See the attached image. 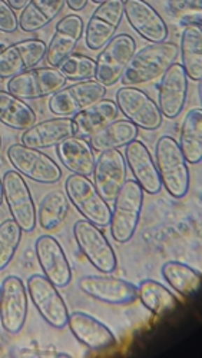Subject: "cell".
I'll return each instance as SVG.
<instances>
[{
	"mask_svg": "<svg viewBox=\"0 0 202 358\" xmlns=\"http://www.w3.org/2000/svg\"><path fill=\"white\" fill-rule=\"evenodd\" d=\"M180 48L174 42L150 43L135 50L122 73L124 86H138L161 78L165 71L175 64Z\"/></svg>",
	"mask_w": 202,
	"mask_h": 358,
	"instance_id": "6da1fadb",
	"label": "cell"
},
{
	"mask_svg": "<svg viewBox=\"0 0 202 358\" xmlns=\"http://www.w3.org/2000/svg\"><path fill=\"white\" fill-rule=\"evenodd\" d=\"M155 165L166 192L172 198H184L188 194L191 178L188 162L175 138L165 135L158 139L155 145Z\"/></svg>",
	"mask_w": 202,
	"mask_h": 358,
	"instance_id": "7a4b0ae2",
	"label": "cell"
},
{
	"mask_svg": "<svg viewBox=\"0 0 202 358\" xmlns=\"http://www.w3.org/2000/svg\"><path fill=\"white\" fill-rule=\"evenodd\" d=\"M143 205V189L135 179H127L113 199L110 210L109 229L118 244H127L132 240L139 225Z\"/></svg>",
	"mask_w": 202,
	"mask_h": 358,
	"instance_id": "3957f363",
	"label": "cell"
},
{
	"mask_svg": "<svg viewBox=\"0 0 202 358\" xmlns=\"http://www.w3.org/2000/svg\"><path fill=\"white\" fill-rule=\"evenodd\" d=\"M73 238L80 252L102 274H110L118 266L117 252L98 225L79 220L73 225Z\"/></svg>",
	"mask_w": 202,
	"mask_h": 358,
	"instance_id": "277c9868",
	"label": "cell"
},
{
	"mask_svg": "<svg viewBox=\"0 0 202 358\" xmlns=\"http://www.w3.org/2000/svg\"><path fill=\"white\" fill-rule=\"evenodd\" d=\"M65 192L76 211L98 227H106L110 221V206L99 195L88 176L72 173L65 181Z\"/></svg>",
	"mask_w": 202,
	"mask_h": 358,
	"instance_id": "5b68a950",
	"label": "cell"
},
{
	"mask_svg": "<svg viewBox=\"0 0 202 358\" xmlns=\"http://www.w3.org/2000/svg\"><path fill=\"white\" fill-rule=\"evenodd\" d=\"M6 157L15 171L38 184H57L62 178V169L41 149L13 143L8 148Z\"/></svg>",
	"mask_w": 202,
	"mask_h": 358,
	"instance_id": "8992f818",
	"label": "cell"
},
{
	"mask_svg": "<svg viewBox=\"0 0 202 358\" xmlns=\"http://www.w3.org/2000/svg\"><path fill=\"white\" fill-rule=\"evenodd\" d=\"M26 289L35 308L50 327L62 330L68 325L69 311L64 296L45 275L34 274L29 277Z\"/></svg>",
	"mask_w": 202,
	"mask_h": 358,
	"instance_id": "52a82bcc",
	"label": "cell"
},
{
	"mask_svg": "<svg viewBox=\"0 0 202 358\" xmlns=\"http://www.w3.org/2000/svg\"><path fill=\"white\" fill-rule=\"evenodd\" d=\"M66 79L57 68H32L8 80V91L23 101L52 96L65 87Z\"/></svg>",
	"mask_w": 202,
	"mask_h": 358,
	"instance_id": "ba28073f",
	"label": "cell"
},
{
	"mask_svg": "<svg viewBox=\"0 0 202 358\" xmlns=\"http://www.w3.org/2000/svg\"><path fill=\"white\" fill-rule=\"evenodd\" d=\"M136 50V42L131 35H115L96 57L95 80L105 87L113 86L121 78Z\"/></svg>",
	"mask_w": 202,
	"mask_h": 358,
	"instance_id": "9c48e42d",
	"label": "cell"
},
{
	"mask_svg": "<svg viewBox=\"0 0 202 358\" xmlns=\"http://www.w3.org/2000/svg\"><path fill=\"white\" fill-rule=\"evenodd\" d=\"M115 96L120 112L136 128L157 131L162 125V113L147 92L135 86H122Z\"/></svg>",
	"mask_w": 202,
	"mask_h": 358,
	"instance_id": "30bf717a",
	"label": "cell"
},
{
	"mask_svg": "<svg viewBox=\"0 0 202 358\" xmlns=\"http://www.w3.org/2000/svg\"><path fill=\"white\" fill-rule=\"evenodd\" d=\"M106 96V87L96 80H80L55 92L49 102V110L61 117H72L86 106Z\"/></svg>",
	"mask_w": 202,
	"mask_h": 358,
	"instance_id": "8fae6325",
	"label": "cell"
},
{
	"mask_svg": "<svg viewBox=\"0 0 202 358\" xmlns=\"http://www.w3.org/2000/svg\"><path fill=\"white\" fill-rule=\"evenodd\" d=\"M3 201L12 218L24 232H32L36 227V205L24 178L17 171H8L3 175Z\"/></svg>",
	"mask_w": 202,
	"mask_h": 358,
	"instance_id": "7c38bea8",
	"label": "cell"
},
{
	"mask_svg": "<svg viewBox=\"0 0 202 358\" xmlns=\"http://www.w3.org/2000/svg\"><path fill=\"white\" fill-rule=\"evenodd\" d=\"M29 294L24 282L16 277L9 275L0 285V324L9 334L22 331L27 318Z\"/></svg>",
	"mask_w": 202,
	"mask_h": 358,
	"instance_id": "4fadbf2b",
	"label": "cell"
},
{
	"mask_svg": "<svg viewBox=\"0 0 202 358\" xmlns=\"http://www.w3.org/2000/svg\"><path fill=\"white\" fill-rule=\"evenodd\" d=\"M124 17V0H106L92 13L85 26V43L88 49L101 50L115 35Z\"/></svg>",
	"mask_w": 202,
	"mask_h": 358,
	"instance_id": "5bb4252c",
	"label": "cell"
},
{
	"mask_svg": "<svg viewBox=\"0 0 202 358\" xmlns=\"http://www.w3.org/2000/svg\"><path fill=\"white\" fill-rule=\"evenodd\" d=\"M79 289L94 300L112 306L132 304L138 298V287L112 275H83L78 280Z\"/></svg>",
	"mask_w": 202,
	"mask_h": 358,
	"instance_id": "9a60e30c",
	"label": "cell"
},
{
	"mask_svg": "<svg viewBox=\"0 0 202 358\" xmlns=\"http://www.w3.org/2000/svg\"><path fill=\"white\" fill-rule=\"evenodd\" d=\"M35 254L43 275L57 288H65L72 281V266L61 245L52 235H41L35 243Z\"/></svg>",
	"mask_w": 202,
	"mask_h": 358,
	"instance_id": "2e32d148",
	"label": "cell"
},
{
	"mask_svg": "<svg viewBox=\"0 0 202 358\" xmlns=\"http://www.w3.org/2000/svg\"><path fill=\"white\" fill-rule=\"evenodd\" d=\"M94 187L99 195L110 202L127 181V162L120 149L101 152L94 166Z\"/></svg>",
	"mask_w": 202,
	"mask_h": 358,
	"instance_id": "e0dca14e",
	"label": "cell"
},
{
	"mask_svg": "<svg viewBox=\"0 0 202 358\" xmlns=\"http://www.w3.org/2000/svg\"><path fill=\"white\" fill-rule=\"evenodd\" d=\"M42 39H24L6 46L0 52V79H10L27 69L36 68L46 55Z\"/></svg>",
	"mask_w": 202,
	"mask_h": 358,
	"instance_id": "ac0fdd59",
	"label": "cell"
},
{
	"mask_svg": "<svg viewBox=\"0 0 202 358\" xmlns=\"http://www.w3.org/2000/svg\"><path fill=\"white\" fill-rule=\"evenodd\" d=\"M124 15L140 38L151 43L166 41L169 31L165 20L145 0H124Z\"/></svg>",
	"mask_w": 202,
	"mask_h": 358,
	"instance_id": "d6986e66",
	"label": "cell"
},
{
	"mask_svg": "<svg viewBox=\"0 0 202 358\" xmlns=\"http://www.w3.org/2000/svg\"><path fill=\"white\" fill-rule=\"evenodd\" d=\"M158 87V108L162 116L175 119L181 115L188 94V76L181 64H172L161 76Z\"/></svg>",
	"mask_w": 202,
	"mask_h": 358,
	"instance_id": "ffe728a7",
	"label": "cell"
},
{
	"mask_svg": "<svg viewBox=\"0 0 202 358\" xmlns=\"http://www.w3.org/2000/svg\"><path fill=\"white\" fill-rule=\"evenodd\" d=\"M85 34V22L76 15H66L56 23L55 34L46 46L45 61L50 68H57L59 64L73 53L82 35Z\"/></svg>",
	"mask_w": 202,
	"mask_h": 358,
	"instance_id": "44dd1931",
	"label": "cell"
},
{
	"mask_svg": "<svg viewBox=\"0 0 202 358\" xmlns=\"http://www.w3.org/2000/svg\"><path fill=\"white\" fill-rule=\"evenodd\" d=\"M125 162L131 169L135 181L140 185L143 192L155 195L161 191L162 184L148 146L142 141L134 139L125 146Z\"/></svg>",
	"mask_w": 202,
	"mask_h": 358,
	"instance_id": "7402d4cb",
	"label": "cell"
},
{
	"mask_svg": "<svg viewBox=\"0 0 202 358\" xmlns=\"http://www.w3.org/2000/svg\"><path fill=\"white\" fill-rule=\"evenodd\" d=\"M68 327L75 338L91 350H106L117 344V337L109 327L86 313L73 311L69 314Z\"/></svg>",
	"mask_w": 202,
	"mask_h": 358,
	"instance_id": "603a6c76",
	"label": "cell"
},
{
	"mask_svg": "<svg viewBox=\"0 0 202 358\" xmlns=\"http://www.w3.org/2000/svg\"><path fill=\"white\" fill-rule=\"evenodd\" d=\"M75 135L72 117H53L48 121L35 124L23 131L20 136L22 145L34 149H49L57 146L65 139Z\"/></svg>",
	"mask_w": 202,
	"mask_h": 358,
	"instance_id": "cb8c5ba5",
	"label": "cell"
},
{
	"mask_svg": "<svg viewBox=\"0 0 202 358\" xmlns=\"http://www.w3.org/2000/svg\"><path fill=\"white\" fill-rule=\"evenodd\" d=\"M118 116L120 108L117 102L103 98L72 116L75 136L91 138L106 125L117 121Z\"/></svg>",
	"mask_w": 202,
	"mask_h": 358,
	"instance_id": "d4e9b609",
	"label": "cell"
},
{
	"mask_svg": "<svg viewBox=\"0 0 202 358\" xmlns=\"http://www.w3.org/2000/svg\"><path fill=\"white\" fill-rule=\"evenodd\" d=\"M56 154L59 161L73 173L91 176L95 166L94 148L85 138L71 136L56 146Z\"/></svg>",
	"mask_w": 202,
	"mask_h": 358,
	"instance_id": "484cf974",
	"label": "cell"
},
{
	"mask_svg": "<svg viewBox=\"0 0 202 358\" xmlns=\"http://www.w3.org/2000/svg\"><path fill=\"white\" fill-rule=\"evenodd\" d=\"M66 3V0H29L22 9L19 27L26 34H35L46 27Z\"/></svg>",
	"mask_w": 202,
	"mask_h": 358,
	"instance_id": "4316f807",
	"label": "cell"
},
{
	"mask_svg": "<svg viewBox=\"0 0 202 358\" xmlns=\"http://www.w3.org/2000/svg\"><path fill=\"white\" fill-rule=\"evenodd\" d=\"M0 124L15 131H26L36 124V113L23 99L0 89Z\"/></svg>",
	"mask_w": 202,
	"mask_h": 358,
	"instance_id": "83f0119b",
	"label": "cell"
},
{
	"mask_svg": "<svg viewBox=\"0 0 202 358\" xmlns=\"http://www.w3.org/2000/svg\"><path fill=\"white\" fill-rule=\"evenodd\" d=\"M181 151L188 164L196 165L202 159V109L201 106L192 108L185 115L180 142Z\"/></svg>",
	"mask_w": 202,
	"mask_h": 358,
	"instance_id": "f1b7e54d",
	"label": "cell"
},
{
	"mask_svg": "<svg viewBox=\"0 0 202 358\" xmlns=\"http://www.w3.org/2000/svg\"><path fill=\"white\" fill-rule=\"evenodd\" d=\"M178 48L182 59L181 65L187 76L194 82H199L202 79V31L199 24H191L184 29Z\"/></svg>",
	"mask_w": 202,
	"mask_h": 358,
	"instance_id": "f546056e",
	"label": "cell"
},
{
	"mask_svg": "<svg viewBox=\"0 0 202 358\" xmlns=\"http://www.w3.org/2000/svg\"><path fill=\"white\" fill-rule=\"evenodd\" d=\"M71 202L66 192L52 189L43 195L39 202L36 217L38 224L45 231H53L61 227L69 214Z\"/></svg>",
	"mask_w": 202,
	"mask_h": 358,
	"instance_id": "4dcf8cb0",
	"label": "cell"
},
{
	"mask_svg": "<svg viewBox=\"0 0 202 358\" xmlns=\"http://www.w3.org/2000/svg\"><path fill=\"white\" fill-rule=\"evenodd\" d=\"M138 136V128L128 119H117L91 136V146L98 152L127 146Z\"/></svg>",
	"mask_w": 202,
	"mask_h": 358,
	"instance_id": "1f68e13d",
	"label": "cell"
},
{
	"mask_svg": "<svg viewBox=\"0 0 202 358\" xmlns=\"http://www.w3.org/2000/svg\"><path fill=\"white\" fill-rule=\"evenodd\" d=\"M138 298L142 306L155 315H164L178 304L177 296L155 280H143L138 285Z\"/></svg>",
	"mask_w": 202,
	"mask_h": 358,
	"instance_id": "d6a6232c",
	"label": "cell"
},
{
	"mask_svg": "<svg viewBox=\"0 0 202 358\" xmlns=\"http://www.w3.org/2000/svg\"><path fill=\"white\" fill-rule=\"evenodd\" d=\"M161 273L165 281L184 296H189L199 289L201 273L184 262L168 261L162 265Z\"/></svg>",
	"mask_w": 202,
	"mask_h": 358,
	"instance_id": "836d02e7",
	"label": "cell"
},
{
	"mask_svg": "<svg viewBox=\"0 0 202 358\" xmlns=\"http://www.w3.org/2000/svg\"><path fill=\"white\" fill-rule=\"evenodd\" d=\"M22 228L13 218L0 224V271L12 262L22 241Z\"/></svg>",
	"mask_w": 202,
	"mask_h": 358,
	"instance_id": "e575fe53",
	"label": "cell"
},
{
	"mask_svg": "<svg viewBox=\"0 0 202 358\" xmlns=\"http://www.w3.org/2000/svg\"><path fill=\"white\" fill-rule=\"evenodd\" d=\"M96 64L92 57L82 53H71L57 66L66 80H88L95 76Z\"/></svg>",
	"mask_w": 202,
	"mask_h": 358,
	"instance_id": "d590c367",
	"label": "cell"
},
{
	"mask_svg": "<svg viewBox=\"0 0 202 358\" xmlns=\"http://www.w3.org/2000/svg\"><path fill=\"white\" fill-rule=\"evenodd\" d=\"M19 27V19L6 0H0V32L15 34Z\"/></svg>",
	"mask_w": 202,
	"mask_h": 358,
	"instance_id": "8d00e7d4",
	"label": "cell"
},
{
	"mask_svg": "<svg viewBox=\"0 0 202 358\" xmlns=\"http://www.w3.org/2000/svg\"><path fill=\"white\" fill-rule=\"evenodd\" d=\"M89 0H66V5L72 12H80L86 8Z\"/></svg>",
	"mask_w": 202,
	"mask_h": 358,
	"instance_id": "74e56055",
	"label": "cell"
},
{
	"mask_svg": "<svg viewBox=\"0 0 202 358\" xmlns=\"http://www.w3.org/2000/svg\"><path fill=\"white\" fill-rule=\"evenodd\" d=\"M12 354V348L8 343V340L0 334V357H9Z\"/></svg>",
	"mask_w": 202,
	"mask_h": 358,
	"instance_id": "f35d334b",
	"label": "cell"
},
{
	"mask_svg": "<svg viewBox=\"0 0 202 358\" xmlns=\"http://www.w3.org/2000/svg\"><path fill=\"white\" fill-rule=\"evenodd\" d=\"M13 10H22L29 0H6Z\"/></svg>",
	"mask_w": 202,
	"mask_h": 358,
	"instance_id": "ab89813d",
	"label": "cell"
},
{
	"mask_svg": "<svg viewBox=\"0 0 202 358\" xmlns=\"http://www.w3.org/2000/svg\"><path fill=\"white\" fill-rule=\"evenodd\" d=\"M3 202V181H2V176H0V206H2Z\"/></svg>",
	"mask_w": 202,
	"mask_h": 358,
	"instance_id": "60d3db41",
	"label": "cell"
},
{
	"mask_svg": "<svg viewBox=\"0 0 202 358\" xmlns=\"http://www.w3.org/2000/svg\"><path fill=\"white\" fill-rule=\"evenodd\" d=\"M91 2H94V3H96V5H101V3L106 2V0H91Z\"/></svg>",
	"mask_w": 202,
	"mask_h": 358,
	"instance_id": "b9f144b4",
	"label": "cell"
},
{
	"mask_svg": "<svg viewBox=\"0 0 202 358\" xmlns=\"http://www.w3.org/2000/svg\"><path fill=\"white\" fill-rule=\"evenodd\" d=\"M0 149H2V136H0Z\"/></svg>",
	"mask_w": 202,
	"mask_h": 358,
	"instance_id": "7bdbcfd3",
	"label": "cell"
}]
</instances>
